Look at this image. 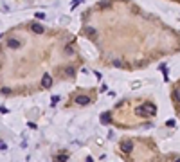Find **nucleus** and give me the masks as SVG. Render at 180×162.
I'll list each match as a JSON object with an SVG mask.
<instances>
[{
    "mask_svg": "<svg viewBox=\"0 0 180 162\" xmlns=\"http://www.w3.org/2000/svg\"><path fill=\"white\" fill-rule=\"evenodd\" d=\"M142 110H144L146 115H155V113H157V106L153 105V103H144Z\"/></svg>",
    "mask_w": 180,
    "mask_h": 162,
    "instance_id": "nucleus-1",
    "label": "nucleus"
},
{
    "mask_svg": "<svg viewBox=\"0 0 180 162\" xmlns=\"http://www.w3.org/2000/svg\"><path fill=\"white\" fill-rule=\"evenodd\" d=\"M42 85L45 86V88H51V86H52V78H51V74H43V78H42Z\"/></svg>",
    "mask_w": 180,
    "mask_h": 162,
    "instance_id": "nucleus-2",
    "label": "nucleus"
},
{
    "mask_svg": "<svg viewBox=\"0 0 180 162\" xmlns=\"http://www.w3.org/2000/svg\"><path fill=\"white\" fill-rule=\"evenodd\" d=\"M76 103L81 105V106H85V105L90 103V97H88V96H78V97H76Z\"/></svg>",
    "mask_w": 180,
    "mask_h": 162,
    "instance_id": "nucleus-3",
    "label": "nucleus"
},
{
    "mask_svg": "<svg viewBox=\"0 0 180 162\" xmlns=\"http://www.w3.org/2000/svg\"><path fill=\"white\" fill-rule=\"evenodd\" d=\"M31 29H32V32H36V34H43L45 27H43V25H40V24H32V25H31Z\"/></svg>",
    "mask_w": 180,
    "mask_h": 162,
    "instance_id": "nucleus-4",
    "label": "nucleus"
},
{
    "mask_svg": "<svg viewBox=\"0 0 180 162\" xmlns=\"http://www.w3.org/2000/svg\"><path fill=\"white\" fill-rule=\"evenodd\" d=\"M121 150L126 151V153H130V151L133 150V144H131V142H121Z\"/></svg>",
    "mask_w": 180,
    "mask_h": 162,
    "instance_id": "nucleus-5",
    "label": "nucleus"
},
{
    "mask_svg": "<svg viewBox=\"0 0 180 162\" xmlns=\"http://www.w3.org/2000/svg\"><path fill=\"white\" fill-rule=\"evenodd\" d=\"M85 34H86V36H90V38H96L97 31L94 29V27H86V29H85Z\"/></svg>",
    "mask_w": 180,
    "mask_h": 162,
    "instance_id": "nucleus-6",
    "label": "nucleus"
},
{
    "mask_svg": "<svg viewBox=\"0 0 180 162\" xmlns=\"http://www.w3.org/2000/svg\"><path fill=\"white\" fill-rule=\"evenodd\" d=\"M7 45L11 47V49H18L20 42H18V40H15V38H11V40H7Z\"/></svg>",
    "mask_w": 180,
    "mask_h": 162,
    "instance_id": "nucleus-7",
    "label": "nucleus"
},
{
    "mask_svg": "<svg viewBox=\"0 0 180 162\" xmlns=\"http://www.w3.org/2000/svg\"><path fill=\"white\" fill-rule=\"evenodd\" d=\"M101 123H104V124L110 123V113H103L101 115Z\"/></svg>",
    "mask_w": 180,
    "mask_h": 162,
    "instance_id": "nucleus-8",
    "label": "nucleus"
},
{
    "mask_svg": "<svg viewBox=\"0 0 180 162\" xmlns=\"http://www.w3.org/2000/svg\"><path fill=\"white\" fill-rule=\"evenodd\" d=\"M54 160L56 162H67V160H69V155H59V157H56Z\"/></svg>",
    "mask_w": 180,
    "mask_h": 162,
    "instance_id": "nucleus-9",
    "label": "nucleus"
},
{
    "mask_svg": "<svg viewBox=\"0 0 180 162\" xmlns=\"http://www.w3.org/2000/svg\"><path fill=\"white\" fill-rule=\"evenodd\" d=\"M135 113H137V115H141V117H144V115H146V113H144V110H142V106L135 108Z\"/></svg>",
    "mask_w": 180,
    "mask_h": 162,
    "instance_id": "nucleus-10",
    "label": "nucleus"
},
{
    "mask_svg": "<svg viewBox=\"0 0 180 162\" xmlns=\"http://www.w3.org/2000/svg\"><path fill=\"white\" fill-rule=\"evenodd\" d=\"M65 74H67V76H74V69H72V67H67V69H65Z\"/></svg>",
    "mask_w": 180,
    "mask_h": 162,
    "instance_id": "nucleus-11",
    "label": "nucleus"
},
{
    "mask_svg": "<svg viewBox=\"0 0 180 162\" xmlns=\"http://www.w3.org/2000/svg\"><path fill=\"white\" fill-rule=\"evenodd\" d=\"M81 2H83V0H74V2H72V4H70V9H74V7H78V5H79V4H81Z\"/></svg>",
    "mask_w": 180,
    "mask_h": 162,
    "instance_id": "nucleus-12",
    "label": "nucleus"
},
{
    "mask_svg": "<svg viewBox=\"0 0 180 162\" xmlns=\"http://www.w3.org/2000/svg\"><path fill=\"white\" fill-rule=\"evenodd\" d=\"M173 97L177 99V103H180V90H175V92H173Z\"/></svg>",
    "mask_w": 180,
    "mask_h": 162,
    "instance_id": "nucleus-13",
    "label": "nucleus"
},
{
    "mask_svg": "<svg viewBox=\"0 0 180 162\" xmlns=\"http://www.w3.org/2000/svg\"><path fill=\"white\" fill-rule=\"evenodd\" d=\"M58 101H59V96H52V97H51V103H52V105H56Z\"/></svg>",
    "mask_w": 180,
    "mask_h": 162,
    "instance_id": "nucleus-14",
    "label": "nucleus"
},
{
    "mask_svg": "<svg viewBox=\"0 0 180 162\" xmlns=\"http://www.w3.org/2000/svg\"><path fill=\"white\" fill-rule=\"evenodd\" d=\"M36 18H45V13H36Z\"/></svg>",
    "mask_w": 180,
    "mask_h": 162,
    "instance_id": "nucleus-15",
    "label": "nucleus"
},
{
    "mask_svg": "<svg viewBox=\"0 0 180 162\" xmlns=\"http://www.w3.org/2000/svg\"><path fill=\"white\" fill-rule=\"evenodd\" d=\"M166 124H168V126H175V121H173V119H169V121H168Z\"/></svg>",
    "mask_w": 180,
    "mask_h": 162,
    "instance_id": "nucleus-16",
    "label": "nucleus"
},
{
    "mask_svg": "<svg viewBox=\"0 0 180 162\" xmlns=\"http://www.w3.org/2000/svg\"><path fill=\"white\" fill-rule=\"evenodd\" d=\"M5 148H7V146H5V144L2 142V140H0V150H5Z\"/></svg>",
    "mask_w": 180,
    "mask_h": 162,
    "instance_id": "nucleus-17",
    "label": "nucleus"
},
{
    "mask_svg": "<svg viewBox=\"0 0 180 162\" xmlns=\"http://www.w3.org/2000/svg\"><path fill=\"white\" fill-rule=\"evenodd\" d=\"M86 162H94V160H92V159H90V157H88V159H86Z\"/></svg>",
    "mask_w": 180,
    "mask_h": 162,
    "instance_id": "nucleus-18",
    "label": "nucleus"
},
{
    "mask_svg": "<svg viewBox=\"0 0 180 162\" xmlns=\"http://www.w3.org/2000/svg\"><path fill=\"white\" fill-rule=\"evenodd\" d=\"M175 162H180V159H177V160H175Z\"/></svg>",
    "mask_w": 180,
    "mask_h": 162,
    "instance_id": "nucleus-19",
    "label": "nucleus"
}]
</instances>
